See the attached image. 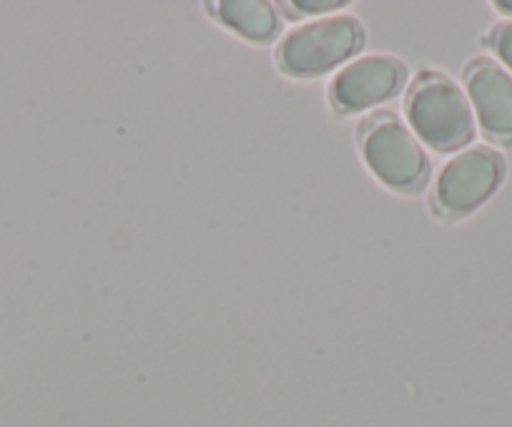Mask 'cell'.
Listing matches in <instances>:
<instances>
[{
    "label": "cell",
    "mask_w": 512,
    "mask_h": 427,
    "mask_svg": "<svg viewBox=\"0 0 512 427\" xmlns=\"http://www.w3.org/2000/svg\"><path fill=\"white\" fill-rule=\"evenodd\" d=\"M505 161L487 146L462 151L437 176L435 204L447 217H465L485 204L500 186Z\"/></svg>",
    "instance_id": "obj_4"
},
{
    "label": "cell",
    "mask_w": 512,
    "mask_h": 427,
    "mask_svg": "<svg viewBox=\"0 0 512 427\" xmlns=\"http://www.w3.org/2000/svg\"><path fill=\"white\" fill-rule=\"evenodd\" d=\"M467 93L480 129L497 144H512V76L490 61H475L465 71Z\"/></svg>",
    "instance_id": "obj_6"
},
{
    "label": "cell",
    "mask_w": 512,
    "mask_h": 427,
    "mask_svg": "<svg viewBox=\"0 0 512 427\" xmlns=\"http://www.w3.org/2000/svg\"><path fill=\"white\" fill-rule=\"evenodd\" d=\"M407 66L392 56H364L344 66L329 83V101L342 114H359L402 91Z\"/></svg>",
    "instance_id": "obj_5"
},
{
    "label": "cell",
    "mask_w": 512,
    "mask_h": 427,
    "mask_svg": "<svg viewBox=\"0 0 512 427\" xmlns=\"http://www.w3.org/2000/svg\"><path fill=\"white\" fill-rule=\"evenodd\" d=\"M407 119L412 131L435 151H457L475 139V119L452 78L425 71L407 93Z\"/></svg>",
    "instance_id": "obj_1"
},
{
    "label": "cell",
    "mask_w": 512,
    "mask_h": 427,
    "mask_svg": "<svg viewBox=\"0 0 512 427\" xmlns=\"http://www.w3.org/2000/svg\"><path fill=\"white\" fill-rule=\"evenodd\" d=\"M490 46L495 48L497 56L507 63V68L512 71V23H502L492 31Z\"/></svg>",
    "instance_id": "obj_8"
},
{
    "label": "cell",
    "mask_w": 512,
    "mask_h": 427,
    "mask_svg": "<svg viewBox=\"0 0 512 427\" xmlns=\"http://www.w3.org/2000/svg\"><path fill=\"white\" fill-rule=\"evenodd\" d=\"M347 3L344 0H327V3H307V0H299V3H294V8H299V11H307V13H324V11H339V8H344Z\"/></svg>",
    "instance_id": "obj_9"
},
{
    "label": "cell",
    "mask_w": 512,
    "mask_h": 427,
    "mask_svg": "<svg viewBox=\"0 0 512 427\" xmlns=\"http://www.w3.org/2000/svg\"><path fill=\"white\" fill-rule=\"evenodd\" d=\"M216 18L254 43H267L277 36L279 16L264 0H224L214 6Z\"/></svg>",
    "instance_id": "obj_7"
},
{
    "label": "cell",
    "mask_w": 512,
    "mask_h": 427,
    "mask_svg": "<svg viewBox=\"0 0 512 427\" xmlns=\"http://www.w3.org/2000/svg\"><path fill=\"white\" fill-rule=\"evenodd\" d=\"M495 8H497V11H505V13H510V16H512V3H510V0H507V3H495Z\"/></svg>",
    "instance_id": "obj_10"
},
{
    "label": "cell",
    "mask_w": 512,
    "mask_h": 427,
    "mask_svg": "<svg viewBox=\"0 0 512 427\" xmlns=\"http://www.w3.org/2000/svg\"><path fill=\"white\" fill-rule=\"evenodd\" d=\"M359 141L364 161L382 184L397 191H415L425 184L430 171L425 151L415 134L390 111L364 119Z\"/></svg>",
    "instance_id": "obj_2"
},
{
    "label": "cell",
    "mask_w": 512,
    "mask_h": 427,
    "mask_svg": "<svg viewBox=\"0 0 512 427\" xmlns=\"http://www.w3.org/2000/svg\"><path fill=\"white\" fill-rule=\"evenodd\" d=\"M364 46V28L352 16H332L299 26L277 51V61L289 76L312 78L352 58Z\"/></svg>",
    "instance_id": "obj_3"
}]
</instances>
